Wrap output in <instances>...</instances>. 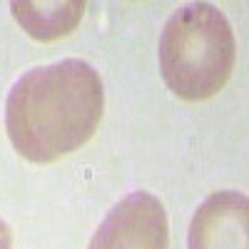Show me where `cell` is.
<instances>
[{
    "label": "cell",
    "mask_w": 249,
    "mask_h": 249,
    "mask_svg": "<svg viewBox=\"0 0 249 249\" xmlns=\"http://www.w3.org/2000/svg\"><path fill=\"white\" fill-rule=\"evenodd\" d=\"M105 90L80 57L37 65L20 77L5 102V130L20 157L50 164L80 150L102 120Z\"/></svg>",
    "instance_id": "obj_1"
},
{
    "label": "cell",
    "mask_w": 249,
    "mask_h": 249,
    "mask_svg": "<svg viewBox=\"0 0 249 249\" xmlns=\"http://www.w3.org/2000/svg\"><path fill=\"white\" fill-rule=\"evenodd\" d=\"M237 43L227 15L212 3H190L170 15L160 35V72L179 100L217 95L234 70Z\"/></svg>",
    "instance_id": "obj_2"
},
{
    "label": "cell",
    "mask_w": 249,
    "mask_h": 249,
    "mask_svg": "<svg viewBox=\"0 0 249 249\" xmlns=\"http://www.w3.org/2000/svg\"><path fill=\"white\" fill-rule=\"evenodd\" d=\"M88 249H170L164 204L142 190L127 195L100 222Z\"/></svg>",
    "instance_id": "obj_3"
},
{
    "label": "cell",
    "mask_w": 249,
    "mask_h": 249,
    "mask_svg": "<svg viewBox=\"0 0 249 249\" xmlns=\"http://www.w3.org/2000/svg\"><path fill=\"white\" fill-rule=\"evenodd\" d=\"M187 249H249V204L237 190L210 195L192 217Z\"/></svg>",
    "instance_id": "obj_4"
},
{
    "label": "cell",
    "mask_w": 249,
    "mask_h": 249,
    "mask_svg": "<svg viewBox=\"0 0 249 249\" xmlns=\"http://www.w3.org/2000/svg\"><path fill=\"white\" fill-rule=\"evenodd\" d=\"M13 18L30 37L40 43H50L62 35L72 33L82 15L85 3L82 0H40V3H13Z\"/></svg>",
    "instance_id": "obj_5"
},
{
    "label": "cell",
    "mask_w": 249,
    "mask_h": 249,
    "mask_svg": "<svg viewBox=\"0 0 249 249\" xmlns=\"http://www.w3.org/2000/svg\"><path fill=\"white\" fill-rule=\"evenodd\" d=\"M0 249H13V232L3 219H0Z\"/></svg>",
    "instance_id": "obj_6"
}]
</instances>
